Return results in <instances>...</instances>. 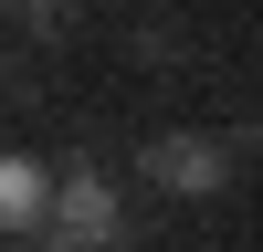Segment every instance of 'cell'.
I'll return each mask as SVG.
<instances>
[{
  "instance_id": "1",
  "label": "cell",
  "mask_w": 263,
  "mask_h": 252,
  "mask_svg": "<svg viewBox=\"0 0 263 252\" xmlns=\"http://www.w3.org/2000/svg\"><path fill=\"white\" fill-rule=\"evenodd\" d=\"M137 179H147V189H168V200H211V189L232 179V147L179 126V137H147V147H137Z\"/></svg>"
},
{
  "instance_id": "2",
  "label": "cell",
  "mask_w": 263,
  "mask_h": 252,
  "mask_svg": "<svg viewBox=\"0 0 263 252\" xmlns=\"http://www.w3.org/2000/svg\"><path fill=\"white\" fill-rule=\"evenodd\" d=\"M53 242H74V252H105V242H126V210H116V189L95 179V168H74V179H53Z\"/></svg>"
},
{
  "instance_id": "3",
  "label": "cell",
  "mask_w": 263,
  "mask_h": 252,
  "mask_svg": "<svg viewBox=\"0 0 263 252\" xmlns=\"http://www.w3.org/2000/svg\"><path fill=\"white\" fill-rule=\"evenodd\" d=\"M53 221V179L42 158H0V231H42Z\"/></svg>"
},
{
  "instance_id": "4",
  "label": "cell",
  "mask_w": 263,
  "mask_h": 252,
  "mask_svg": "<svg viewBox=\"0 0 263 252\" xmlns=\"http://www.w3.org/2000/svg\"><path fill=\"white\" fill-rule=\"evenodd\" d=\"M21 21H32V32H63V21H74V0H21Z\"/></svg>"
},
{
  "instance_id": "5",
  "label": "cell",
  "mask_w": 263,
  "mask_h": 252,
  "mask_svg": "<svg viewBox=\"0 0 263 252\" xmlns=\"http://www.w3.org/2000/svg\"><path fill=\"white\" fill-rule=\"evenodd\" d=\"M21 252H74V242H53V231H32V242H21Z\"/></svg>"
},
{
  "instance_id": "6",
  "label": "cell",
  "mask_w": 263,
  "mask_h": 252,
  "mask_svg": "<svg viewBox=\"0 0 263 252\" xmlns=\"http://www.w3.org/2000/svg\"><path fill=\"white\" fill-rule=\"evenodd\" d=\"M0 11H21V0H0Z\"/></svg>"
}]
</instances>
